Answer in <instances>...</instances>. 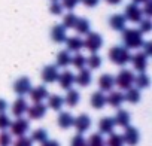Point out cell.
I'll return each instance as SVG.
<instances>
[{
	"mask_svg": "<svg viewBox=\"0 0 152 146\" xmlns=\"http://www.w3.org/2000/svg\"><path fill=\"white\" fill-rule=\"evenodd\" d=\"M73 127L76 128L78 134H84L90 130L91 127V118L87 115V113H81L79 116H76L75 121H73Z\"/></svg>",
	"mask_w": 152,
	"mask_h": 146,
	"instance_id": "cell-7",
	"label": "cell"
},
{
	"mask_svg": "<svg viewBox=\"0 0 152 146\" xmlns=\"http://www.w3.org/2000/svg\"><path fill=\"white\" fill-rule=\"evenodd\" d=\"M93 81V75L90 69H79V73L75 75V84H78L79 87H88Z\"/></svg>",
	"mask_w": 152,
	"mask_h": 146,
	"instance_id": "cell-15",
	"label": "cell"
},
{
	"mask_svg": "<svg viewBox=\"0 0 152 146\" xmlns=\"http://www.w3.org/2000/svg\"><path fill=\"white\" fill-rule=\"evenodd\" d=\"M106 3H109V5H119L122 0H104Z\"/></svg>",
	"mask_w": 152,
	"mask_h": 146,
	"instance_id": "cell-50",
	"label": "cell"
},
{
	"mask_svg": "<svg viewBox=\"0 0 152 146\" xmlns=\"http://www.w3.org/2000/svg\"><path fill=\"white\" fill-rule=\"evenodd\" d=\"M87 146H106V142L100 133H93L87 140Z\"/></svg>",
	"mask_w": 152,
	"mask_h": 146,
	"instance_id": "cell-34",
	"label": "cell"
},
{
	"mask_svg": "<svg viewBox=\"0 0 152 146\" xmlns=\"http://www.w3.org/2000/svg\"><path fill=\"white\" fill-rule=\"evenodd\" d=\"M110 94L106 97V103L115 109H119L121 104L124 103V94L121 91H109Z\"/></svg>",
	"mask_w": 152,
	"mask_h": 146,
	"instance_id": "cell-21",
	"label": "cell"
},
{
	"mask_svg": "<svg viewBox=\"0 0 152 146\" xmlns=\"http://www.w3.org/2000/svg\"><path fill=\"white\" fill-rule=\"evenodd\" d=\"M64 106V97L58 96V94H52L48 96V107L52 110H61V107Z\"/></svg>",
	"mask_w": 152,
	"mask_h": 146,
	"instance_id": "cell-29",
	"label": "cell"
},
{
	"mask_svg": "<svg viewBox=\"0 0 152 146\" xmlns=\"http://www.w3.org/2000/svg\"><path fill=\"white\" fill-rule=\"evenodd\" d=\"M115 87V76H112L110 73H104L99 78V88L100 91L103 93H107V91H112Z\"/></svg>",
	"mask_w": 152,
	"mask_h": 146,
	"instance_id": "cell-16",
	"label": "cell"
},
{
	"mask_svg": "<svg viewBox=\"0 0 152 146\" xmlns=\"http://www.w3.org/2000/svg\"><path fill=\"white\" fill-rule=\"evenodd\" d=\"M79 100H81V96H79V93H78V91L73 90V88L67 90V94H66V97H64V103H66L69 107H75V106H78Z\"/></svg>",
	"mask_w": 152,
	"mask_h": 146,
	"instance_id": "cell-26",
	"label": "cell"
},
{
	"mask_svg": "<svg viewBox=\"0 0 152 146\" xmlns=\"http://www.w3.org/2000/svg\"><path fill=\"white\" fill-rule=\"evenodd\" d=\"M124 134H122V139H124V143L128 145V146H136L140 140V134L137 131L136 127H131V125H127L124 127Z\"/></svg>",
	"mask_w": 152,
	"mask_h": 146,
	"instance_id": "cell-8",
	"label": "cell"
},
{
	"mask_svg": "<svg viewBox=\"0 0 152 146\" xmlns=\"http://www.w3.org/2000/svg\"><path fill=\"white\" fill-rule=\"evenodd\" d=\"M124 14H125V15H124L125 20H128V21H131V23H136V24H139V23L143 20L142 8H139V5H136V3H130V5H127Z\"/></svg>",
	"mask_w": 152,
	"mask_h": 146,
	"instance_id": "cell-6",
	"label": "cell"
},
{
	"mask_svg": "<svg viewBox=\"0 0 152 146\" xmlns=\"http://www.w3.org/2000/svg\"><path fill=\"white\" fill-rule=\"evenodd\" d=\"M142 48L145 49L143 54H145L146 57H151V55H152V43H151V42H143Z\"/></svg>",
	"mask_w": 152,
	"mask_h": 146,
	"instance_id": "cell-46",
	"label": "cell"
},
{
	"mask_svg": "<svg viewBox=\"0 0 152 146\" xmlns=\"http://www.w3.org/2000/svg\"><path fill=\"white\" fill-rule=\"evenodd\" d=\"M87 66L90 67V70H96L102 66V57L97 52H91V55L87 58Z\"/></svg>",
	"mask_w": 152,
	"mask_h": 146,
	"instance_id": "cell-33",
	"label": "cell"
},
{
	"mask_svg": "<svg viewBox=\"0 0 152 146\" xmlns=\"http://www.w3.org/2000/svg\"><path fill=\"white\" fill-rule=\"evenodd\" d=\"M124 139L122 134H116V133H110L109 139L106 140V146H124Z\"/></svg>",
	"mask_w": 152,
	"mask_h": 146,
	"instance_id": "cell-36",
	"label": "cell"
},
{
	"mask_svg": "<svg viewBox=\"0 0 152 146\" xmlns=\"http://www.w3.org/2000/svg\"><path fill=\"white\" fill-rule=\"evenodd\" d=\"M27 107H28L27 100H26L24 97H18V99L14 101V104H12V115L17 116V118H20V116H23V115L27 112Z\"/></svg>",
	"mask_w": 152,
	"mask_h": 146,
	"instance_id": "cell-19",
	"label": "cell"
},
{
	"mask_svg": "<svg viewBox=\"0 0 152 146\" xmlns=\"http://www.w3.org/2000/svg\"><path fill=\"white\" fill-rule=\"evenodd\" d=\"M113 128H115L113 118L103 116V118L99 121V133H100V134H110V133H113Z\"/></svg>",
	"mask_w": 152,
	"mask_h": 146,
	"instance_id": "cell-22",
	"label": "cell"
},
{
	"mask_svg": "<svg viewBox=\"0 0 152 146\" xmlns=\"http://www.w3.org/2000/svg\"><path fill=\"white\" fill-rule=\"evenodd\" d=\"M49 12L52 15H61L63 14V6L60 2H51V6H49Z\"/></svg>",
	"mask_w": 152,
	"mask_h": 146,
	"instance_id": "cell-43",
	"label": "cell"
},
{
	"mask_svg": "<svg viewBox=\"0 0 152 146\" xmlns=\"http://www.w3.org/2000/svg\"><path fill=\"white\" fill-rule=\"evenodd\" d=\"M73 28L76 30V33H78V34L85 36V34L90 31L91 24H90V21H88L87 18H78V20H76V24H75Z\"/></svg>",
	"mask_w": 152,
	"mask_h": 146,
	"instance_id": "cell-27",
	"label": "cell"
},
{
	"mask_svg": "<svg viewBox=\"0 0 152 146\" xmlns=\"http://www.w3.org/2000/svg\"><path fill=\"white\" fill-rule=\"evenodd\" d=\"M78 3H79V0H61L63 9H67V11H73L78 6Z\"/></svg>",
	"mask_w": 152,
	"mask_h": 146,
	"instance_id": "cell-42",
	"label": "cell"
},
{
	"mask_svg": "<svg viewBox=\"0 0 152 146\" xmlns=\"http://www.w3.org/2000/svg\"><path fill=\"white\" fill-rule=\"evenodd\" d=\"M58 75H60V72H58V67L55 64L45 66L42 70V81L45 84H54V82H57Z\"/></svg>",
	"mask_w": 152,
	"mask_h": 146,
	"instance_id": "cell-9",
	"label": "cell"
},
{
	"mask_svg": "<svg viewBox=\"0 0 152 146\" xmlns=\"http://www.w3.org/2000/svg\"><path fill=\"white\" fill-rule=\"evenodd\" d=\"M122 42L127 49H139L142 48L145 39L143 33L139 28H124L122 30Z\"/></svg>",
	"mask_w": 152,
	"mask_h": 146,
	"instance_id": "cell-1",
	"label": "cell"
},
{
	"mask_svg": "<svg viewBox=\"0 0 152 146\" xmlns=\"http://www.w3.org/2000/svg\"><path fill=\"white\" fill-rule=\"evenodd\" d=\"M70 61H72V55H70V52L67 51V49H63V51H60L58 54H57V67H67L69 64H70Z\"/></svg>",
	"mask_w": 152,
	"mask_h": 146,
	"instance_id": "cell-30",
	"label": "cell"
},
{
	"mask_svg": "<svg viewBox=\"0 0 152 146\" xmlns=\"http://www.w3.org/2000/svg\"><path fill=\"white\" fill-rule=\"evenodd\" d=\"M46 106L43 104V103H34L33 106H28L27 107V115H28V118L30 119H42L43 116H45V113H46Z\"/></svg>",
	"mask_w": 152,
	"mask_h": 146,
	"instance_id": "cell-14",
	"label": "cell"
},
{
	"mask_svg": "<svg viewBox=\"0 0 152 146\" xmlns=\"http://www.w3.org/2000/svg\"><path fill=\"white\" fill-rule=\"evenodd\" d=\"M143 5H145V6L142 8V14H143L146 18H151V17H152V2H151V0H148V2H145Z\"/></svg>",
	"mask_w": 152,
	"mask_h": 146,
	"instance_id": "cell-45",
	"label": "cell"
},
{
	"mask_svg": "<svg viewBox=\"0 0 152 146\" xmlns=\"http://www.w3.org/2000/svg\"><path fill=\"white\" fill-rule=\"evenodd\" d=\"M145 2H148V0H133V3H136V5H143Z\"/></svg>",
	"mask_w": 152,
	"mask_h": 146,
	"instance_id": "cell-51",
	"label": "cell"
},
{
	"mask_svg": "<svg viewBox=\"0 0 152 146\" xmlns=\"http://www.w3.org/2000/svg\"><path fill=\"white\" fill-rule=\"evenodd\" d=\"M149 84H151V79H149V76L146 75V73H139L137 76H134V85H136V88L143 90V88H148Z\"/></svg>",
	"mask_w": 152,
	"mask_h": 146,
	"instance_id": "cell-31",
	"label": "cell"
},
{
	"mask_svg": "<svg viewBox=\"0 0 152 146\" xmlns=\"http://www.w3.org/2000/svg\"><path fill=\"white\" fill-rule=\"evenodd\" d=\"M109 26L112 27V30H116V31H122L127 26V20L124 15L121 14H115L109 18Z\"/></svg>",
	"mask_w": 152,
	"mask_h": 146,
	"instance_id": "cell-20",
	"label": "cell"
},
{
	"mask_svg": "<svg viewBox=\"0 0 152 146\" xmlns=\"http://www.w3.org/2000/svg\"><path fill=\"white\" fill-rule=\"evenodd\" d=\"M130 119H131L130 113H128L127 110H124V109H119V110L116 112V115L113 116L115 125H119V127H127V125H130Z\"/></svg>",
	"mask_w": 152,
	"mask_h": 146,
	"instance_id": "cell-25",
	"label": "cell"
},
{
	"mask_svg": "<svg viewBox=\"0 0 152 146\" xmlns=\"http://www.w3.org/2000/svg\"><path fill=\"white\" fill-rule=\"evenodd\" d=\"M40 146H61L57 140H45L43 143H40Z\"/></svg>",
	"mask_w": 152,
	"mask_h": 146,
	"instance_id": "cell-48",
	"label": "cell"
},
{
	"mask_svg": "<svg viewBox=\"0 0 152 146\" xmlns=\"http://www.w3.org/2000/svg\"><path fill=\"white\" fill-rule=\"evenodd\" d=\"M67 28L63 27V24H55L51 30V39L55 42V43H63L67 37Z\"/></svg>",
	"mask_w": 152,
	"mask_h": 146,
	"instance_id": "cell-18",
	"label": "cell"
},
{
	"mask_svg": "<svg viewBox=\"0 0 152 146\" xmlns=\"http://www.w3.org/2000/svg\"><path fill=\"white\" fill-rule=\"evenodd\" d=\"M30 88H31V81H30L27 76L18 78V79L15 81V84H14V91H15L20 97H24L26 94H28Z\"/></svg>",
	"mask_w": 152,
	"mask_h": 146,
	"instance_id": "cell-10",
	"label": "cell"
},
{
	"mask_svg": "<svg viewBox=\"0 0 152 146\" xmlns=\"http://www.w3.org/2000/svg\"><path fill=\"white\" fill-rule=\"evenodd\" d=\"M9 127H11V134L20 137V136H26V133L30 130V122H28V119L20 116L14 122H11Z\"/></svg>",
	"mask_w": 152,
	"mask_h": 146,
	"instance_id": "cell-5",
	"label": "cell"
},
{
	"mask_svg": "<svg viewBox=\"0 0 152 146\" xmlns=\"http://www.w3.org/2000/svg\"><path fill=\"white\" fill-rule=\"evenodd\" d=\"M85 40H84V48L88 49L90 52H97L102 46H103V39L99 33H94V31H88L85 34Z\"/></svg>",
	"mask_w": 152,
	"mask_h": 146,
	"instance_id": "cell-4",
	"label": "cell"
},
{
	"mask_svg": "<svg viewBox=\"0 0 152 146\" xmlns=\"http://www.w3.org/2000/svg\"><path fill=\"white\" fill-rule=\"evenodd\" d=\"M58 84L63 90H70L73 85H75V73H72L70 70H64L58 75Z\"/></svg>",
	"mask_w": 152,
	"mask_h": 146,
	"instance_id": "cell-12",
	"label": "cell"
},
{
	"mask_svg": "<svg viewBox=\"0 0 152 146\" xmlns=\"http://www.w3.org/2000/svg\"><path fill=\"white\" fill-rule=\"evenodd\" d=\"M90 103H91V106H93L94 109H97V110L103 109L104 104H106V96H104V93H103V91H96V93H93V94H91V99H90Z\"/></svg>",
	"mask_w": 152,
	"mask_h": 146,
	"instance_id": "cell-23",
	"label": "cell"
},
{
	"mask_svg": "<svg viewBox=\"0 0 152 146\" xmlns=\"http://www.w3.org/2000/svg\"><path fill=\"white\" fill-rule=\"evenodd\" d=\"M109 60L116 64V66H125L130 63L131 60V54L130 49H127L125 46H112L109 49Z\"/></svg>",
	"mask_w": 152,
	"mask_h": 146,
	"instance_id": "cell-2",
	"label": "cell"
},
{
	"mask_svg": "<svg viewBox=\"0 0 152 146\" xmlns=\"http://www.w3.org/2000/svg\"><path fill=\"white\" fill-rule=\"evenodd\" d=\"M76 20H78V17H76L73 12L69 11V14H66L63 17V27L64 28H73L75 24H76Z\"/></svg>",
	"mask_w": 152,
	"mask_h": 146,
	"instance_id": "cell-37",
	"label": "cell"
},
{
	"mask_svg": "<svg viewBox=\"0 0 152 146\" xmlns=\"http://www.w3.org/2000/svg\"><path fill=\"white\" fill-rule=\"evenodd\" d=\"M70 64L75 67V69H84L85 66H87V57L84 55V54H81V52H76V55L75 57H72V61H70Z\"/></svg>",
	"mask_w": 152,
	"mask_h": 146,
	"instance_id": "cell-32",
	"label": "cell"
},
{
	"mask_svg": "<svg viewBox=\"0 0 152 146\" xmlns=\"http://www.w3.org/2000/svg\"><path fill=\"white\" fill-rule=\"evenodd\" d=\"M124 101H128V103H133V104L139 103V101H140V90H139V88H134V87L125 90Z\"/></svg>",
	"mask_w": 152,
	"mask_h": 146,
	"instance_id": "cell-28",
	"label": "cell"
},
{
	"mask_svg": "<svg viewBox=\"0 0 152 146\" xmlns=\"http://www.w3.org/2000/svg\"><path fill=\"white\" fill-rule=\"evenodd\" d=\"M139 24H140L139 30H140L142 33H149V31L152 30V23H151V20H149V18H146V20H142Z\"/></svg>",
	"mask_w": 152,
	"mask_h": 146,
	"instance_id": "cell-44",
	"label": "cell"
},
{
	"mask_svg": "<svg viewBox=\"0 0 152 146\" xmlns=\"http://www.w3.org/2000/svg\"><path fill=\"white\" fill-rule=\"evenodd\" d=\"M70 146H87V139L82 134H76V136H73Z\"/></svg>",
	"mask_w": 152,
	"mask_h": 146,
	"instance_id": "cell-40",
	"label": "cell"
},
{
	"mask_svg": "<svg viewBox=\"0 0 152 146\" xmlns=\"http://www.w3.org/2000/svg\"><path fill=\"white\" fill-rule=\"evenodd\" d=\"M73 121H75V116L70 113V112H61L58 115V119H57V124L60 128L63 130H67L70 127H73Z\"/></svg>",
	"mask_w": 152,
	"mask_h": 146,
	"instance_id": "cell-24",
	"label": "cell"
},
{
	"mask_svg": "<svg viewBox=\"0 0 152 146\" xmlns=\"http://www.w3.org/2000/svg\"><path fill=\"white\" fill-rule=\"evenodd\" d=\"M66 46L69 52H79L84 48V40L79 36H69L66 37Z\"/></svg>",
	"mask_w": 152,
	"mask_h": 146,
	"instance_id": "cell-17",
	"label": "cell"
},
{
	"mask_svg": "<svg viewBox=\"0 0 152 146\" xmlns=\"http://www.w3.org/2000/svg\"><path fill=\"white\" fill-rule=\"evenodd\" d=\"M115 85L119 88V90H128L134 85V73L128 69H122L118 76L115 78Z\"/></svg>",
	"mask_w": 152,
	"mask_h": 146,
	"instance_id": "cell-3",
	"label": "cell"
},
{
	"mask_svg": "<svg viewBox=\"0 0 152 146\" xmlns=\"http://www.w3.org/2000/svg\"><path fill=\"white\" fill-rule=\"evenodd\" d=\"M12 134L8 133L6 130H3L0 133V146H11L12 145Z\"/></svg>",
	"mask_w": 152,
	"mask_h": 146,
	"instance_id": "cell-38",
	"label": "cell"
},
{
	"mask_svg": "<svg viewBox=\"0 0 152 146\" xmlns=\"http://www.w3.org/2000/svg\"><path fill=\"white\" fill-rule=\"evenodd\" d=\"M134 70H137L139 73H145L148 69V57L143 52H136L134 55H131V60Z\"/></svg>",
	"mask_w": 152,
	"mask_h": 146,
	"instance_id": "cell-11",
	"label": "cell"
},
{
	"mask_svg": "<svg viewBox=\"0 0 152 146\" xmlns=\"http://www.w3.org/2000/svg\"><path fill=\"white\" fill-rule=\"evenodd\" d=\"M6 109H8V101L5 99H0V113L6 112Z\"/></svg>",
	"mask_w": 152,
	"mask_h": 146,
	"instance_id": "cell-49",
	"label": "cell"
},
{
	"mask_svg": "<svg viewBox=\"0 0 152 146\" xmlns=\"http://www.w3.org/2000/svg\"><path fill=\"white\" fill-rule=\"evenodd\" d=\"M11 122H12L11 118H9L5 112L0 113V130H2V131H3V130H8L9 125H11Z\"/></svg>",
	"mask_w": 152,
	"mask_h": 146,
	"instance_id": "cell-41",
	"label": "cell"
},
{
	"mask_svg": "<svg viewBox=\"0 0 152 146\" xmlns=\"http://www.w3.org/2000/svg\"><path fill=\"white\" fill-rule=\"evenodd\" d=\"M31 142H37V143H43L45 140H48V131L45 128H37L31 133Z\"/></svg>",
	"mask_w": 152,
	"mask_h": 146,
	"instance_id": "cell-35",
	"label": "cell"
},
{
	"mask_svg": "<svg viewBox=\"0 0 152 146\" xmlns=\"http://www.w3.org/2000/svg\"><path fill=\"white\" fill-rule=\"evenodd\" d=\"M52 2H58V0H52Z\"/></svg>",
	"mask_w": 152,
	"mask_h": 146,
	"instance_id": "cell-52",
	"label": "cell"
},
{
	"mask_svg": "<svg viewBox=\"0 0 152 146\" xmlns=\"http://www.w3.org/2000/svg\"><path fill=\"white\" fill-rule=\"evenodd\" d=\"M28 94H30V99H31L33 103H42V101H43L45 99H48V96H49L46 87H43V85H37V87H34V88H30Z\"/></svg>",
	"mask_w": 152,
	"mask_h": 146,
	"instance_id": "cell-13",
	"label": "cell"
},
{
	"mask_svg": "<svg viewBox=\"0 0 152 146\" xmlns=\"http://www.w3.org/2000/svg\"><path fill=\"white\" fill-rule=\"evenodd\" d=\"M14 146H33V142L30 137H26V136H20L15 142H12Z\"/></svg>",
	"mask_w": 152,
	"mask_h": 146,
	"instance_id": "cell-39",
	"label": "cell"
},
{
	"mask_svg": "<svg viewBox=\"0 0 152 146\" xmlns=\"http://www.w3.org/2000/svg\"><path fill=\"white\" fill-rule=\"evenodd\" d=\"M79 2H82L87 8H94V6H97V5H99L100 0H79Z\"/></svg>",
	"mask_w": 152,
	"mask_h": 146,
	"instance_id": "cell-47",
	"label": "cell"
}]
</instances>
